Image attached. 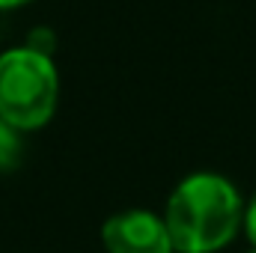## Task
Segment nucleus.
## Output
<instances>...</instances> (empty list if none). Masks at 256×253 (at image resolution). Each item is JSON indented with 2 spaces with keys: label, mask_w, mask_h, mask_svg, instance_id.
Returning a JSON list of instances; mask_svg holds the SVG:
<instances>
[{
  "label": "nucleus",
  "mask_w": 256,
  "mask_h": 253,
  "mask_svg": "<svg viewBox=\"0 0 256 253\" xmlns=\"http://www.w3.org/2000/svg\"><path fill=\"white\" fill-rule=\"evenodd\" d=\"M108 253H173L167 224L149 212H126L104 224Z\"/></svg>",
  "instance_id": "7ed1b4c3"
},
{
  "label": "nucleus",
  "mask_w": 256,
  "mask_h": 253,
  "mask_svg": "<svg viewBox=\"0 0 256 253\" xmlns=\"http://www.w3.org/2000/svg\"><path fill=\"white\" fill-rule=\"evenodd\" d=\"M242 200L236 188L212 173L185 179L167 206V232L173 250L212 253L230 244L242 226Z\"/></svg>",
  "instance_id": "f257e3e1"
},
{
  "label": "nucleus",
  "mask_w": 256,
  "mask_h": 253,
  "mask_svg": "<svg viewBox=\"0 0 256 253\" xmlns=\"http://www.w3.org/2000/svg\"><path fill=\"white\" fill-rule=\"evenodd\" d=\"M244 226H248V238L254 242V248H256V194H254V200H250V206H248V214H244Z\"/></svg>",
  "instance_id": "39448f33"
},
{
  "label": "nucleus",
  "mask_w": 256,
  "mask_h": 253,
  "mask_svg": "<svg viewBox=\"0 0 256 253\" xmlns=\"http://www.w3.org/2000/svg\"><path fill=\"white\" fill-rule=\"evenodd\" d=\"M51 45H54V42H51V33H48V30H36V33L30 36V45H27V48L36 51V54H42V57H48Z\"/></svg>",
  "instance_id": "20e7f679"
},
{
  "label": "nucleus",
  "mask_w": 256,
  "mask_h": 253,
  "mask_svg": "<svg viewBox=\"0 0 256 253\" xmlns=\"http://www.w3.org/2000/svg\"><path fill=\"white\" fill-rule=\"evenodd\" d=\"M254 253H256V250H254Z\"/></svg>",
  "instance_id": "0eeeda50"
},
{
  "label": "nucleus",
  "mask_w": 256,
  "mask_h": 253,
  "mask_svg": "<svg viewBox=\"0 0 256 253\" xmlns=\"http://www.w3.org/2000/svg\"><path fill=\"white\" fill-rule=\"evenodd\" d=\"M18 3H27V0H0V9H6V6H18Z\"/></svg>",
  "instance_id": "423d86ee"
},
{
  "label": "nucleus",
  "mask_w": 256,
  "mask_h": 253,
  "mask_svg": "<svg viewBox=\"0 0 256 253\" xmlns=\"http://www.w3.org/2000/svg\"><path fill=\"white\" fill-rule=\"evenodd\" d=\"M57 104V72L48 57L21 48L0 57V120L12 128L45 126Z\"/></svg>",
  "instance_id": "f03ea898"
}]
</instances>
